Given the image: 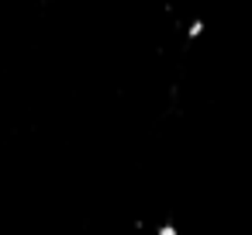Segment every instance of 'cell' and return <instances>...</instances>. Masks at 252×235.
<instances>
[{"mask_svg": "<svg viewBox=\"0 0 252 235\" xmlns=\"http://www.w3.org/2000/svg\"><path fill=\"white\" fill-rule=\"evenodd\" d=\"M204 32H207V21H204V18H190V25H187L183 35H187V42L193 45L197 38H204Z\"/></svg>", "mask_w": 252, "mask_h": 235, "instance_id": "6da1fadb", "label": "cell"}, {"mask_svg": "<svg viewBox=\"0 0 252 235\" xmlns=\"http://www.w3.org/2000/svg\"><path fill=\"white\" fill-rule=\"evenodd\" d=\"M152 235H180V225L166 218V221H159V225L152 228Z\"/></svg>", "mask_w": 252, "mask_h": 235, "instance_id": "7a4b0ae2", "label": "cell"}]
</instances>
